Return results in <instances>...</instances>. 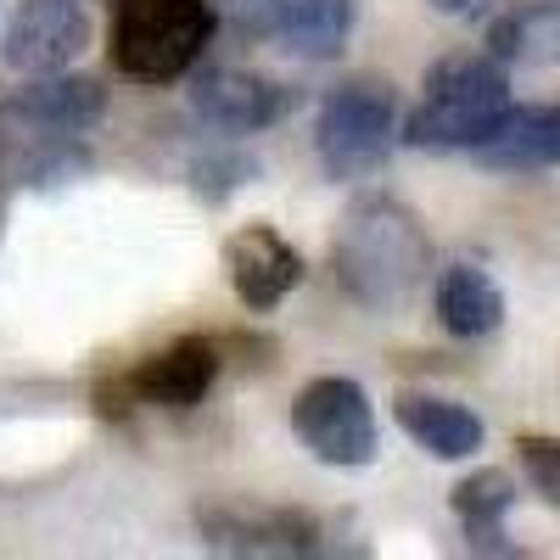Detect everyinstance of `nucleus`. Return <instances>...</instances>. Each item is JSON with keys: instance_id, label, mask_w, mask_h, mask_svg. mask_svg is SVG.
Wrapping results in <instances>:
<instances>
[{"instance_id": "nucleus-1", "label": "nucleus", "mask_w": 560, "mask_h": 560, "mask_svg": "<svg viewBox=\"0 0 560 560\" xmlns=\"http://www.w3.org/2000/svg\"><path fill=\"white\" fill-rule=\"evenodd\" d=\"M331 264H337L342 292L359 308L393 314V308H404L420 292V280H427L432 242H427V230H420V219L404 202L364 197V202H353L342 213Z\"/></svg>"}, {"instance_id": "nucleus-2", "label": "nucleus", "mask_w": 560, "mask_h": 560, "mask_svg": "<svg viewBox=\"0 0 560 560\" xmlns=\"http://www.w3.org/2000/svg\"><path fill=\"white\" fill-rule=\"evenodd\" d=\"M504 107H510L504 62L477 57V51H454V57L432 62L415 113L404 118V140L420 152H471L504 118Z\"/></svg>"}, {"instance_id": "nucleus-3", "label": "nucleus", "mask_w": 560, "mask_h": 560, "mask_svg": "<svg viewBox=\"0 0 560 560\" xmlns=\"http://www.w3.org/2000/svg\"><path fill=\"white\" fill-rule=\"evenodd\" d=\"M213 23L208 0H113V62L140 84L185 79V68H197L208 51Z\"/></svg>"}, {"instance_id": "nucleus-4", "label": "nucleus", "mask_w": 560, "mask_h": 560, "mask_svg": "<svg viewBox=\"0 0 560 560\" xmlns=\"http://www.w3.org/2000/svg\"><path fill=\"white\" fill-rule=\"evenodd\" d=\"M398 140V96L382 79H348L319 107L314 152L331 179H364L393 158Z\"/></svg>"}, {"instance_id": "nucleus-5", "label": "nucleus", "mask_w": 560, "mask_h": 560, "mask_svg": "<svg viewBox=\"0 0 560 560\" xmlns=\"http://www.w3.org/2000/svg\"><path fill=\"white\" fill-rule=\"evenodd\" d=\"M298 443L325 465H370L376 459V409L348 376H319L292 404Z\"/></svg>"}, {"instance_id": "nucleus-6", "label": "nucleus", "mask_w": 560, "mask_h": 560, "mask_svg": "<svg viewBox=\"0 0 560 560\" xmlns=\"http://www.w3.org/2000/svg\"><path fill=\"white\" fill-rule=\"evenodd\" d=\"M84 45H90V0H23L0 57H7V68L39 79L62 73Z\"/></svg>"}, {"instance_id": "nucleus-7", "label": "nucleus", "mask_w": 560, "mask_h": 560, "mask_svg": "<svg viewBox=\"0 0 560 560\" xmlns=\"http://www.w3.org/2000/svg\"><path fill=\"white\" fill-rule=\"evenodd\" d=\"M202 538L219 555H314L319 522L264 504H202Z\"/></svg>"}, {"instance_id": "nucleus-8", "label": "nucleus", "mask_w": 560, "mask_h": 560, "mask_svg": "<svg viewBox=\"0 0 560 560\" xmlns=\"http://www.w3.org/2000/svg\"><path fill=\"white\" fill-rule=\"evenodd\" d=\"M191 107L219 135H253L287 113V96H280V84H269L247 68H208L191 79Z\"/></svg>"}, {"instance_id": "nucleus-9", "label": "nucleus", "mask_w": 560, "mask_h": 560, "mask_svg": "<svg viewBox=\"0 0 560 560\" xmlns=\"http://www.w3.org/2000/svg\"><path fill=\"white\" fill-rule=\"evenodd\" d=\"M224 264H230V287H236V298L247 308H275L303 280L298 247L287 236H275L269 224H247L242 236L230 242Z\"/></svg>"}, {"instance_id": "nucleus-10", "label": "nucleus", "mask_w": 560, "mask_h": 560, "mask_svg": "<svg viewBox=\"0 0 560 560\" xmlns=\"http://www.w3.org/2000/svg\"><path fill=\"white\" fill-rule=\"evenodd\" d=\"M471 158L499 174L560 168V107H504V118L477 140Z\"/></svg>"}, {"instance_id": "nucleus-11", "label": "nucleus", "mask_w": 560, "mask_h": 560, "mask_svg": "<svg viewBox=\"0 0 560 560\" xmlns=\"http://www.w3.org/2000/svg\"><path fill=\"white\" fill-rule=\"evenodd\" d=\"M18 118H28L39 135H79L107 113V90L96 79H73V73H39L23 96L12 102Z\"/></svg>"}, {"instance_id": "nucleus-12", "label": "nucleus", "mask_w": 560, "mask_h": 560, "mask_svg": "<svg viewBox=\"0 0 560 560\" xmlns=\"http://www.w3.org/2000/svg\"><path fill=\"white\" fill-rule=\"evenodd\" d=\"M432 303H438L443 331H448V337H465V342L493 337L499 325H504V292L493 287V275L477 269V264H454V269H443Z\"/></svg>"}, {"instance_id": "nucleus-13", "label": "nucleus", "mask_w": 560, "mask_h": 560, "mask_svg": "<svg viewBox=\"0 0 560 560\" xmlns=\"http://www.w3.org/2000/svg\"><path fill=\"white\" fill-rule=\"evenodd\" d=\"M398 427L427 448L432 459H471L482 448V420L454 404V398H432V393H404L398 398Z\"/></svg>"}, {"instance_id": "nucleus-14", "label": "nucleus", "mask_w": 560, "mask_h": 560, "mask_svg": "<svg viewBox=\"0 0 560 560\" xmlns=\"http://www.w3.org/2000/svg\"><path fill=\"white\" fill-rule=\"evenodd\" d=\"M213 382H219V359H213L208 342H174V348H163L158 359H147L135 370V393L163 404V409L202 404L213 393Z\"/></svg>"}, {"instance_id": "nucleus-15", "label": "nucleus", "mask_w": 560, "mask_h": 560, "mask_svg": "<svg viewBox=\"0 0 560 560\" xmlns=\"http://www.w3.org/2000/svg\"><path fill=\"white\" fill-rule=\"evenodd\" d=\"M488 57L504 68H560V0L510 7L488 28Z\"/></svg>"}, {"instance_id": "nucleus-16", "label": "nucleus", "mask_w": 560, "mask_h": 560, "mask_svg": "<svg viewBox=\"0 0 560 560\" xmlns=\"http://www.w3.org/2000/svg\"><path fill=\"white\" fill-rule=\"evenodd\" d=\"M275 34L303 62H331L348 51L353 34V0H287L275 18Z\"/></svg>"}, {"instance_id": "nucleus-17", "label": "nucleus", "mask_w": 560, "mask_h": 560, "mask_svg": "<svg viewBox=\"0 0 560 560\" xmlns=\"http://www.w3.org/2000/svg\"><path fill=\"white\" fill-rule=\"evenodd\" d=\"M510 504H516V482H510L504 471H477V477H465V482L454 488V516L465 522V538H471V549H499V555H510V544H504Z\"/></svg>"}, {"instance_id": "nucleus-18", "label": "nucleus", "mask_w": 560, "mask_h": 560, "mask_svg": "<svg viewBox=\"0 0 560 560\" xmlns=\"http://www.w3.org/2000/svg\"><path fill=\"white\" fill-rule=\"evenodd\" d=\"M522 465H527V482L560 510V443L527 438V443H522Z\"/></svg>"}, {"instance_id": "nucleus-19", "label": "nucleus", "mask_w": 560, "mask_h": 560, "mask_svg": "<svg viewBox=\"0 0 560 560\" xmlns=\"http://www.w3.org/2000/svg\"><path fill=\"white\" fill-rule=\"evenodd\" d=\"M280 7H287V0H224L230 23H236L242 34H275V18H280Z\"/></svg>"}, {"instance_id": "nucleus-20", "label": "nucleus", "mask_w": 560, "mask_h": 560, "mask_svg": "<svg viewBox=\"0 0 560 560\" xmlns=\"http://www.w3.org/2000/svg\"><path fill=\"white\" fill-rule=\"evenodd\" d=\"M493 7V0H432V12H443V18H482Z\"/></svg>"}]
</instances>
